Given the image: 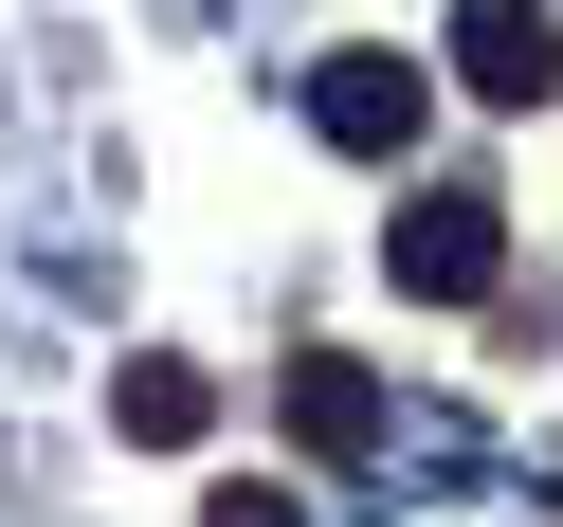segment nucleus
Returning a JSON list of instances; mask_svg holds the SVG:
<instances>
[{"mask_svg":"<svg viewBox=\"0 0 563 527\" xmlns=\"http://www.w3.org/2000/svg\"><path fill=\"white\" fill-rule=\"evenodd\" d=\"M382 273H400L418 309H473L490 273H509V200L490 183H418L400 219H382Z\"/></svg>","mask_w":563,"mask_h":527,"instance_id":"f257e3e1","label":"nucleus"},{"mask_svg":"<svg viewBox=\"0 0 563 527\" xmlns=\"http://www.w3.org/2000/svg\"><path fill=\"white\" fill-rule=\"evenodd\" d=\"M309 128H328L345 164H418V128H437V74H418V55H328V74H309Z\"/></svg>","mask_w":563,"mask_h":527,"instance_id":"f03ea898","label":"nucleus"},{"mask_svg":"<svg viewBox=\"0 0 563 527\" xmlns=\"http://www.w3.org/2000/svg\"><path fill=\"white\" fill-rule=\"evenodd\" d=\"M454 91L545 110V91H563V19H545V0H454Z\"/></svg>","mask_w":563,"mask_h":527,"instance_id":"7ed1b4c3","label":"nucleus"},{"mask_svg":"<svg viewBox=\"0 0 563 527\" xmlns=\"http://www.w3.org/2000/svg\"><path fill=\"white\" fill-rule=\"evenodd\" d=\"M110 437L200 454V437H219V382H200V364H110Z\"/></svg>","mask_w":563,"mask_h":527,"instance_id":"20e7f679","label":"nucleus"},{"mask_svg":"<svg viewBox=\"0 0 563 527\" xmlns=\"http://www.w3.org/2000/svg\"><path fill=\"white\" fill-rule=\"evenodd\" d=\"M291 437H309V454H382L400 418H382V382H364V364H291Z\"/></svg>","mask_w":563,"mask_h":527,"instance_id":"39448f33","label":"nucleus"},{"mask_svg":"<svg viewBox=\"0 0 563 527\" xmlns=\"http://www.w3.org/2000/svg\"><path fill=\"white\" fill-rule=\"evenodd\" d=\"M200 527H309V509H291V491H219Z\"/></svg>","mask_w":563,"mask_h":527,"instance_id":"423d86ee","label":"nucleus"}]
</instances>
